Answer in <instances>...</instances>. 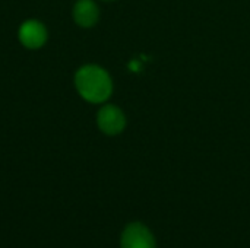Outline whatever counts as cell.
<instances>
[{
    "label": "cell",
    "instance_id": "1",
    "mask_svg": "<svg viewBox=\"0 0 250 248\" xmlns=\"http://www.w3.org/2000/svg\"><path fill=\"white\" fill-rule=\"evenodd\" d=\"M78 94L91 104L105 102L113 92V82L105 69L97 64L82 66L75 75Z\"/></svg>",
    "mask_w": 250,
    "mask_h": 248
},
{
    "label": "cell",
    "instance_id": "2",
    "mask_svg": "<svg viewBox=\"0 0 250 248\" xmlns=\"http://www.w3.org/2000/svg\"><path fill=\"white\" fill-rule=\"evenodd\" d=\"M98 129L107 136L120 134L126 127V115L116 105H104L97 114Z\"/></svg>",
    "mask_w": 250,
    "mask_h": 248
},
{
    "label": "cell",
    "instance_id": "3",
    "mask_svg": "<svg viewBox=\"0 0 250 248\" xmlns=\"http://www.w3.org/2000/svg\"><path fill=\"white\" fill-rule=\"evenodd\" d=\"M18 37H19L21 44L25 48L37 50L45 44L48 32H47V28L42 22H40L37 19H29V20H25L19 26Z\"/></svg>",
    "mask_w": 250,
    "mask_h": 248
},
{
    "label": "cell",
    "instance_id": "4",
    "mask_svg": "<svg viewBox=\"0 0 250 248\" xmlns=\"http://www.w3.org/2000/svg\"><path fill=\"white\" fill-rule=\"evenodd\" d=\"M122 248H155V240L151 231L139 224L133 222L127 225L122 234V241H120Z\"/></svg>",
    "mask_w": 250,
    "mask_h": 248
},
{
    "label": "cell",
    "instance_id": "5",
    "mask_svg": "<svg viewBox=\"0 0 250 248\" xmlns=\"http://www.w3.org/2000/svg\"><path fill=\"white\" fill-rule=\"evenodd\" d=\"M100 19V9L94 0H78L73 6V20L81 28H92Z\"/></svg>",
    "mask_w": 250,
    "mask_h": 248
},
{
    "label": "cell",
    "instance_id": "6",
    "mask_svg": "<svg viewBox=\"0 0 250 248\" xmlns=\"http://www.w3.org/2000/svg\"><path fill=\"white\" fill-rule=\"evenodd\" d=\"M103 1H116V0H103Z\"/></svg>",
    "mask_w": 250,
    "mask_h": 248
}]
</instances>
